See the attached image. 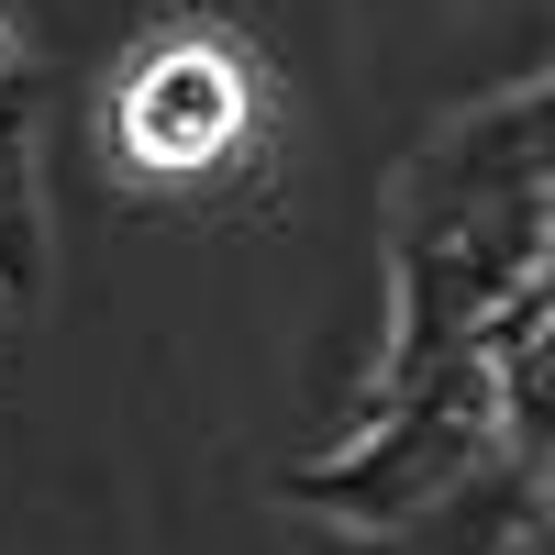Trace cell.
Masks as SVG:
<instances>
[{
  "instance_id": "obj_1",
  "label": "cell",
  "mask_w": 555,
  "mask_h": 555,
  "mask_svg": "<svg viewBox=\"0 0 555 555\" xmlns=\"http://www.w3.org/2000/svg\"><path fill=\"white\" fill-rule=\"evenodd\" d=\"M234 67L211 56V44H167V56L133 78V101H122V122H133V145H145L156 167H201V156H222V133H234Z\"/></svg>"
}]
</instances>
